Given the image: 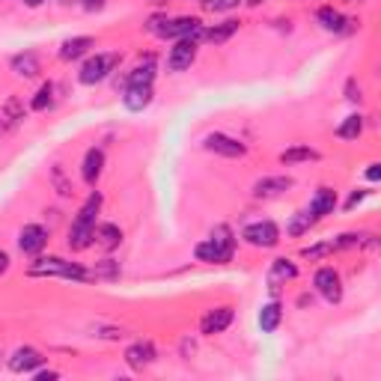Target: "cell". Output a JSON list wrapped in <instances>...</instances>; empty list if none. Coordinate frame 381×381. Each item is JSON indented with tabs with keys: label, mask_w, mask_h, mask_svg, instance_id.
<instances>
[{
	"label": "cell",
	"mask_w": 381,
	"mask_h": 381,
	"mask_svg": "<svg viewBox=\"0 0 381 381\" xmlns=\"http://www.w3.org/2000/svg\"><path fill=\"white\" fill-rule=\"evenodd\" d=\"M24 4H27V6H33V9H36V6H42V4H45V0H24Z\"/></svg>",
	"instance_id": "cell-42"
},
{
	"label": "cell",
	"mask_w": 381,
	"mask_h": 381,
	"mask_svg": "<svg viewBox=\"0 0 381 381\" xmlns=\"http://www.w3.org/2000/svg\"><path fill=\"white\" fill-rule=\"evenodd\" d=\"M93 242L102 250H117L122 245V230L117 227V223H95Z\"/></svg>",
	"instance_id": "cell-12"
},
{
	"label": "cell",
	"mask_w": 381,
	"mask_h": 381,
	"mask_svg": "<svg viewBox=\"0 0 381 381\" xmlns=\"http://www.w3.org/2000/svg\"><path fill=\"white\" fill-rule=\"evenodd\" d=\"M310 227H313V215H310V211H301V215H295L289 233H292V235H301V233L310 230Z\"/></svg>",
	"instance_id": "cell-32"
},
{
	"label": "cell",
	"mask_w": 381,
	"mask_h": 381,
	"mask_svg": "<svg viewBox=\"0 0 381 381\" xmlns=\"http://www.w3.org/2000/svg\"><path fill=\"white\" fill-rule=\"evenodd\" d=\"M230 322H233V307H218V310H211V313L203 316L200 322V331L206 336H215V334H223L230 328Z\"/></svg>",
	"instance_id": "cell-11"
},
{
	"label": "cell",
	"mask_w": 381,
	"mask_h": 381,
	"mask_svg": "<svg viewBox=\"0 0 381 381\" xmlns=\"http://www.w3.org/2000/svg\"><path fill=\"white\" fill-rule=\"evenodd\" d=\"M366 179L378 182V179H381V167H378V164H370V170H366Z\"/></svg>",
	"instance_id": "cell-36"
},
{
	"label": "cell",
	"mask_w": 381,
	"mask_h": 381,
	"mask_svg": "<svg viewBox=\"0 0 381 381\" xmlns=\"http://www.w3.org/2000/svg\"><path fill=\"white\" fill-rule=\"evenodd\" d=\"M319 152L310 149V146H295V149H286L283 155H280V161L283 164H298V161H316Z\"/></svg>",
	"instance_id": "cell-27"
},
{
	"label": "cell",
	"mask_w": 381,
	"mask_h": 381,
	"mask_svg": "<svg viewBox=\"0 0 381 381\" xmlns=\"http://www.w3.org/2000/svg\"><path fill=\"white\" fill-rule=\"evenodd\" d=\"M298 277V268H295L289 259H274L271 262V271H268V289L277 292L280 283H286V280H295Z\"/></svg>",
	"instance_id": "cell-14"
},
{
	"label": "cell",
	"mask_w": 381,
	"mask_h": 381,
	"mask_svg": "<svg viewBox=\"0 0 381 381\" xmlns=\"http://www.w3.org/2000/svg\"><path fill=\"white\" fill-rule=\"evenodd\" d=\"M242 238L253 247H274L280 242V230L274 221H257V223H250V227H245Z\"/></svg>",
	"instance_id": "cell-4"
},
{
	"label": "cell",
	"mask_w": 381,
	"mask_h": 381,
	"mask_svg": "<svg viewBox=\"0 0 381 381\" xmlns=\"http://www.w3.org/2000/svg\"><path fill=\"white\" fill-rule=\"evenodd\" d=\"M51 182H54V188H57L60 197H69V194H72V182L63 176V167H60V164H54V167H51Z\"/></svg>",
	"instance_id": "cell-30"
},
{
	"label": "cell",
	"mask_w": 381,
	"mask_h": 381,
	"mask_svg": "<svg viewBox=\"0 0 381 381\" xmlns=\"http://www.w3.org/2000/svg\"><path fill=\"white\" fill-rule=\"evenodd\" d=\"M4 114H6L12 122L24 119V107H21V102H18V98H9V102H6V107H4Z\"/></svg>",
	"instance_id": "cell-35"
},
{
	"label": "cell",
	"mask_w": 381,
	"mask_h": 381,
	"mask_svg": "<svg viewBox=\"0 0 381 381\" xmlns=\"http://www.w3.org/2000/svg\"><path fill=\"white\" fill-rule=\"evenodd\" d=\"M235 33H238V21H235V18H227V21H221L218 27L206 30L203 36H206L209 42H215V45H221V42H227V39L235 36Z\"/></svg>",
	"instance_id": "cell-25"
},
{
	"label": "cell",
	"mask_w": 381,
	"mask_h": 381,
	"mask_svg": "<svg viewBox=\"0 0 381 381\" xmlns=\"http://www.w3.org/2000/svg\"><path fill=\"white\" fill-rule=\"evenodd\" d=\"M48 245V230L39 227V223H27V227L21 230L18 235V247L27 253V257H36V253H42V247Z\"/></svg>",
	"instance_id": "cell-9"
},
{
	"label": "cell",
	"mask_w": 381,
	"mask_h": 381,
	"mask_svg": "<svg viewBox=\"0 0 381 381\" xmlns=\"http://www.w3.org/2000/svg\"><path fill=\"white\" fill-rule=\"evenodd\" d=\"M203 146H206L209 152L223 155V158H242V155L247 152V146L242 143V140L227 137V134H209V137L203 140Z\"/></svg>",
	"instance_id": "cell-8"
},
{
	"label": "cell",
	"mask_w": 381,
	"mask_h": 381,
	"mask_svg": "<svg viewBox=\"0 0 381 381\" xmlns=\"http://www.w3.org/2000/svg\"><path fill=\"white\" fill-rule=\"evenodd\" d=\"M102 6H105V0H83V9H90V12L102 9Z\"/></svg>",
	"instance_id": "cell-39"
},
{
	"label": "cell",
	"mask_w": 381,
	"mask_h": 381,
	"mask_svg": "<svg viewBox=\"0 0 381 381\" xmlns=\"http://www.w3.org/2000/svg\"><path fill=\"white\" fill-rule=\"evenodd\" d=\"M247 4H250V6H259V4H262V0H247Z\"/></svg>",
	"instance_id": "cell-43"
},
{
	"label": "cell",
	"mask_w": 381,
	"mask_h": 381,
	"mask_svg": "<svg viewBox=\"0 0 381 381\" xmlns=\"http://www.w3.org/2000/svg\"><path fill=\"white\" fill-rule=\"evenodd\" d=\"M152 81H155V66H152V60H146V66H137L134 72L122 81V90L125 87H152Z\"/></svg>",
	"instance_id": "cell-21"
},
{
	"label": "cell",
	"mask_w": 381,
	"mask_h": 381,
	"mask_svg": "<svg viewBox=\"0 0 381 381\" xmlns=\"http://www.w3.org/2000/svg\"><path fill=\"white\" fill-rule=\"evenodd\" d=\"M316 18H319V24L324 27V30H331V33H343L346 30V18L331 6H322Z\"/></svg>",
	"instance_id": "cell-24"
},
{
	"label": "cell",
	"mask_w": 381,
	"mask_h": 381,
	"mask_svg": "<svg viewBox=\"0 0 381 381\" xmlns=\"http://www.w3.org/2000/svg\"><path fill=\"white\" fill-rule=\"evenodd\" d=\"M125 361H129L131 370H143V366H149V363L155 361L152 343H134L129 351H125Z\"/></svg>",
	"instance_id": "cell-19"
},
{
	"label": "cell",
	"mask_w": 381,
	"mask_h": 381,
	"mask_svg": "<svg viewBox=\"0 0 381 381\" xmlns=\"http://www.w3.org/2000/svg\"><path fill=\"white\" fill-rule=\"evenodd\" d=\"M280 319H283V310H280L277 301L265 304V307L259 310V328H262L265 334H274V331H277V324H280Z\"/></svg>",
	"instance_id": "cell-22"
},
{
	"label": "cell",
	"mask_w": 381,
	"mask_h": 381,
	"mask_svg": "<svg viewBox=\"0 0 381 381\" xmlns=\"http://www.w3.org/2000/svg\"><path fill=\"white\" fill-rule=\"evenodd\" d=\"M6 268H9V257H6V253H4V250H0V274H4V271H6Z\"/></svg>",
	"instance_id": "cell-41"
},
{
	"label": "cell",
	"mask_w": 381,
	"mask_h": 381,
	"mask_svg": "<svg viewBox=\"0 0 381 381\" xmlns=\"http://www.w3.org/2000/svg\"><path fill=\"white\" fill-rule=\"evenodd\" d=\"M98 209H102V194L93 191V194L87 197V203L81 206V211H78V218H75V221H81V223H93V227H95V215H98Z\"/></svg>",
	"instance_id": "cell-26"
},
{
	"label": "cell",
	"mask_w": 381,
	"mask_h": 381,
	"mask_svg": "<svg viewBox=\"0 0 381 381\" xmlns=\"http://www.w3.org/2000/svg\"><path fill=\"white\" fill-rule=\"evenodd\" d=\"M238 4H242V0H203V9H209V12H230Z\"/></svg>",
	"instance_id": "cell-33"
},
{
	"label": "cell",
	"mask_w": 381,
	"mask_h": 381,
	"mask_svg": "<svg viewBox=\"0 0 381 381\" xmlns=\"http://www.w3.org/2000/svg\"><path fill=\"white\" fill-rule=\"evenodd\" d=\"M334 209H336V194L331 188H319L316 197H313V203H310V215H313V221L331 215Z\"/></svg>",
	"instance_id": "cell-17"
},
{
	"label": "cell",
	"mask_w": 381,
	"mask_h": 381,
	"mask_svg": "<svg viewBox=\"0 0 381 381\" xmlns=\"http://www.w3.org/2000/svg\"><path fill=\"white\" fill-rule=\"evenodd\" d=\"M36 378H39V381H54V378H57V373H54V370H48V373H39Z\"/></svg>",
	"instance_id": "cell-40"
},
{
	"label": "cell",
	"mask_w": 381,
	"mask_h": 381,
	"mask_svg": "<svg viewBox=\"0 0 381 381\" xmlns=\"http://www.w3.org/2000/svg\"><path fill=\"white\" fill-rule=\"evenodd\" d=\"M119 63V54H95V57H90L87 63L81 66V72H78V81L81 83H87V87H93V83H102L110 72H114V66Z\"/></svg>",
	"instance_id": "cell-3"
},
{
	"label": "cell",
	"mask_w": 381,
	"mask_h": 381,
	"mask_svg": "<svg viewBox=\"0 0 381 381\" xmlns=\"http://www.w3.org/2000/svg\"><path fill=\"white\" fill-rule=\"evenodd\" d=\"M114 277H119V265L114 259H105L95 271H90V280H114Z\"/></svg>",
	"instance_id": "cell-29"
},
{
	"label": "cell",
	"mask_w": 381,
	"mask_h": 381,
	"mask_svg": "<svg viewBox=\"0 0 381 381\" xmlns=\"http://www.w3.org/2000/svg\"><path fill=\"white\" fill-rule=\"evenodd\" d=\"M51 95H54V87H51V83H42L39 93H36V98L30 102V107H33V110H45V107H51Z\"/></svg>",
	"instance_id": "cell-31"
},
{
	"label": "cell",
	"mask_w": 381,
	"mask_h": 381,
	"mask_svg": "<svg viewBox=\"0 0 381 381\" xmlns=\"http://www.w3.org/2000/svg\"><path fill=\"white\" fill-rule=\"evenodd\" d=\"M348 98L351 102H361V87H355V81H348Z\"/></svg>",
	"instance_id": "cell-38"
},
{
	"label": "cell",
	"mask_w": 381,
	"mask_h": 381,
	"mask_svg": "<svg viewBox=\"0 0 381 381\" xmlns=\"http://www.w3.org/2000/svg\"><path fill=\"white\" fill-rule=\"evenodd\" d=\"M122 105L131 110V114H140L152 105V87H125L122 90Z\"/></svg>",
	"instance_id": "cell-13"
},
{
	"label": "cell",
	"mask_w": 381,
	"mask_h": 381,
	"mask_svg": "<svg viewBox=\"0 0 381 381\" xmlns=\"http://www.w3.org/2000/svg\"><path fill=\"white\" fill-rule=\"evenodd\" d=\"M363 197H366V191H355V194L348 197V203H346V206H348V209H355V206H358V203L363 200Z\"/></svg>",
	"instance_id": "cell-37"
},
{
	"label": "cell",
	"mask_w": 381,
	"mask_h": 381,
	"mask_svg": "<svg viewBox=\"0 0 381 381\" xmlns=\"http://www.w3.org/2000/svg\"><path fill=\"white\" fill-rule=\"evenodd\" d=\"M211 250H215V262H230L233 253H235V235L227 223H221V227L211 230Z\"/></svg>",
	"instance_id": "cell-7"
},
{
	"label": "cell",
	"mask_w": 381,
	"mask_h": 381,
	"mask_svg": "<svg viewBox=\"0 0 381 381\" xmlns=\"http://www.w3.org/2000/svg\"><path fill=\"white\" fill-rule=\"evenodd\" d=\"M313 286H316V292L322 295V298L331 301V304H336L343 298V280H340V274H336L334 268H319L316 277H313Z\"/></svg>",
	"instance_id": "cell-5"
},
{
	"label": "cell",
	"mask_w": 381,
	"mask_h": 381,
	"mask_svg": "<svg viewBox=\"0 0 381 381\" xmlns=\"http://www.w3.org/2000/svg\"><path fill=\"white\" fill-rule=\"evenodd\" d=\"M197 60V42L194 39H176V45L170 48V57H167V69L170 72H185Z\"/></svg>",
	"instance_id": "cell-6"
},
{
	"label": "cell",
	"mask_w": 381,
	"mask_h": 381,
	"mask_svg": "<svg viewBox=\"0 0 381 381\" xmlns=\"http://www.w3.org/2000/svg\"><path fill=\"white\" fill-rule=\"evenodd\" d=\"M93 233H95L93 223L75 221L72 230H69V247H72V250H87V247L93 245Z\"/></svg>",
	"instance_id": "cell-18"
},
{
	"label": "cell",
	"mask_w": 381,
	"mask_h": 381,
	"mask_svg": "<svg viewBox=\"0 0 381 381\" xmlns=\"http://www.w3.org/2000/svg\"><path fill=\"white\" fill-rule=\"evenodd\" d=\"M289 188H292L289 176H265V179H259L257 185H253V194L257 197H277V194H283Z\"/></svg>",
	"instance_id": "cell-16"
},
{
	"label": "cell",
	"mask_w": 381,
	"mask_h": 381,
	"mask_svg": "<svg viewBox=\"0 0 381 381\" xmlns=\"http://www.w3.org/2000/svg\"><path fill=\"white\" fill-rule=\"evenodd\" d=\"M361 131H363V117H358V114H351V117H346V122L336 129V137H343V140H355V137H361Z\"/></svg>",
	"instance_id": "cell-28"
},
{
	"label": "cell",
	"mask_w": 381,
	"mask_h": 381,
	"mask_svg": "<svg viewBox=\"0 0 381 381\" xmlns=\"http://www.w3.org/2000/svg\"><path fill=\"white\" fill-rule=\"evenodd\" d=\"M93 45H95V42H93L90 36L66 39V42H63V48H60V57H63V60H78V57H83V54H87Z\"/></svg>",
	"instance_id": "cell-20"
},
{
	"label": "cell",
	"mask_w": 381,
	"mask_h": 381,
	"mask_svg": "<svg viewBox=\"0 0 381 381\" xmlns=\"http://www.w3.org/2000/svg\"><path fill=\"white\" fill-rule=\"evenodd\" d=\"M42 363H45L42 351H36L30 346H21V348H16V355L9 358V370L12 373H33V370H39Z\"/></svg>",
	"instance_id": "cell-10"
},
{
	"label": "cell",
	"mask_w": 381,
	"mask_h": 381,
	"mask_svg": "<svg viewBox=\"0 0 381 381\" xmlns=\"http://www.w3.org/2000/svg\"><path fill=\"white\" fill-rule=\"evenodd\" d=\"M12 72L21 75V78H36L39 75V60L36 54H18V57H12Z\"/></svg>",
	"instance_id": "cell-23"
},
{
	"label": "cell",
	"mask_w": 381,
	"mask_h": 381,
	"mask_svg": "<svg viewBox=\"0 0 381 381\" xmlns=\"http://www.w3.org/2000/svg\"><path fill=\"white\" fill-rule=\"evenodd\" d=\"M149 33L155 36H161V39H200L206 30H203V24L200 18H152L149 24Z\"/></svg>",
	"instance_id": "cell-1"
},
{
	"label": "cell",
	"mask_w": 381,
	"mask_h": 381,
	"mask_svg": "<svg viewBox=\"0 0 381 381\" xmlns=\"http://www.w3.org/2000/svg\"><path fill=\"white\" fill-rule=\"evenodd\" d=\"M334 250V242H324V245H316V247H304L301 250V257H307V259H319V257H324V253H331Z\"/></svg>",
	"instance_id": "cell-34"
},
{
	"label": "cell",
	"mask_w": 381,
	"mask_h": 381,
	"mask_svg": "<svg viewBox=\"0 0 381 381\" xmlns=\"http://www.w3.org/2000/svg\"><path fill=\"white\" fill-rule=\"evenodd\" d=\"M102 167H105V152L102 149H90L87 155H83V182H87L90 188H95V182H98V176H102Z\"/></svg>",
	"instance_id": "cell-15"
},
{
	"label": "cell",
	"mask_w": 381,
	"mask_h": 381,
	"mask_svg": "<svg viewBox=\"0 0 381 381\" xmlns=\"http://www.w3.org/2000/svg\"><path fill=\"white\" fill-rule=\"evenodd\" d=\"M30 277H66V280H90V271L75 262H66L60 257L36 259L30 265Z\"/></svg>",
	"instance_id": "cell-2"
}]
</instances>
